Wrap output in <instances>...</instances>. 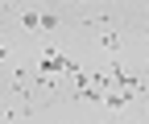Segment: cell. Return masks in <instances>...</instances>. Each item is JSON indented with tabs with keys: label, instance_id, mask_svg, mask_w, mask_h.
I'll return each mask as SVG.
<instances>
[]
</instances>
